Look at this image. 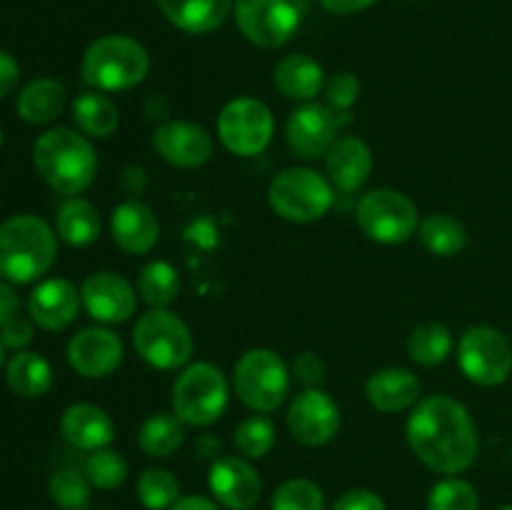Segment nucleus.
Masks as SVG:
<instances>
[{"instance_id": "nucleus-1", "label": "nucleus", "mask_w": 512, "mask_h": 510, "mask_svg": "<svg viewBox=\"0 0 512 510\" xmlns=\"http://www.w3.org/2000/svg\"><path fill=\"white\" fill-rule=\"evenodd\" d=\"M410 450L440 475H460L480 450L478 425L460 400L445 393L425 395L413 405L405 423Z\"/></svg>"}, {"instance_id": "nucleus-2", "label": "nucleus", "mask_w": 512, "mask_h": 510, "mask_svg": "<svg viewBox=\"0 0 512 510\" xmlns=\"http://www.w3.org/2000/svg\"><path fill=\"white\" fill-rule=\"evenodd\" d=\"M33 160L45 183L60 195L83 193L98 175V155L90 140L63 125L35 140Z\"/></svg>"}, {"instance_id": "nucleus-3", "label": "nucleus", "mask_w": 512, "mask_h": 510, "mask_svg": "<svg viewBox=\"0 0 512 510\" xmlns=\"http://www.w3.org/2000/svg\"><path fill=\"white\" fill-rule=\"evenodd\" d=\"M58 240L43 218L20 213L0 223V275L8 283H33L55 263Z\"/></svg>"}, {"instance_id": "nucleus-4", "label": "nucleus", "mask_w": 512, "mask_h": 510, "mask_svg": "<svg viewBox=\"0 0 512 510\" xmlns=\"http://www.w3.org/2000/svg\"><path fill=\"white\" fill-rule=\"evenodd\" d=\"M150 55L130 35H103L88 45L80 73L88 85L103 93L130 90L148 78Z\"/></svg>"}, {"instance_id": "nucleus-5", "label": "nucleus", "mask_w": 512, "mask_h": 510, "mask_svg": "<svg viewBox=\"0 0 512 510\" xmlns=\"http://www.w3.org/2000/svg\"><path fill=\"white\" fill-rule=\"evenodd\" d=\"M335 188L328 175L313 168L293 165L270 180L268 203L278 218L288 223H315L333 208Z\"/></svg>"}, {"instance_id": "nucleus-6", "label": "nucleus", "mask_w": 512, "mask_h": 510, "mask_svg": "<svg viewBox=\"0 0 512 510\" xmlns=\"http://www.w3.org/2000/svg\"><path fill=\"white\" fill-rule=\"evenodd\" d=\"M230 388L223 370L213 363H190L173 383V413L193 428H208L223 418Z\"/></svg>"}, {"instance_id": "nucleus-7", "label": "nucleus", "mask_w": 512, "mask_h": 510, "mask_svg": "<svg viewBox=\"0 0 512 510\" xmlns=\"http://www.w3.org/2000/svg\"><path fill=\"white\" fill-rule=\"evenodd\" d=\"M133 345L140 358L155 370H180L195 350L188 323L170 308H150L133 328Z\"/></svg>"}, {"instance_id": "nucleus-8", "label": "nucleus", "mask_w": 512, "mask_h": 510, "mask_svg": "<svg viewBox=\"0 0 512 510\" xmlns=\"http://www.w3.org/2000/svg\"><path fill=\"white\" fill-rule=\"evenodd\" d=\"M235 395L255 413H275L290 390V370L270 348H250L238 358L233 370Z\"/></svg>"}, {"instance_id": "nucleus-9", "label": "nucleus", "mask_w": 512, "mask_h": 510, "mask_svg": "<svg viewBox=\"0 0 512 510\" xmlns=\"http://www.w3.org/2000/svg\"><path fill=\"white\" fill-rule=\"evenodd\" d=\"M308 13V0H235L233 15L245 40L263 50L293 40Z\"/></svg>"}, {"instance_id": "nucleus-10", "label": "nucleus", "mask_w": 512, "mask_h": 510, "mask_svg": "<svg viewBox=\"0 0 512 510\" xmlns=\"http://www.w3.org/2000/svg\"><path fill=\"white\" fill-rule=\"evenodd\" d=\"M360 230L380 245L408 243L420 228L418 208L395 188H375L360 198L355 210Z\"/></svg>"}, {"instance_id": "nucleus-11", "label": "nucleus", "mask_w": 512, "mask_h": 510, "mask_svg": "<svg viewBox=\"0 0 512 510\" xmlns=\"http://www.w3.org/2000/svg\"><path fill=\"white\" fill-rule=\"evenodd\" d=\"M458 365L470 383H505L512 373V343L508 335L490 325H473L458 340Z\"/></svg>"}, {"instance_id": "nucleus-12", "label": "nucleus", "mask_w": 512, "mask_h": 510, "mask_svg": "<svg viewBox=\"0 0 512 510\" xmlns=\"http://www.w3.org/2000/svg\"><path fill=\"white\" fill-rule=\"evenodd\" d=\"M275 133L273 110L258 98H233L218 115V138L225 150L240 158L260 155Z\"/></svg>"}, {"instance_id": "nucleus-13", "label": "nucleus", "mask_w": 512, "mask_h": 510, "mask_svg": "<svg viewBox=\"0 0 512 510\" xmlns=\"http://www.w3.org/2000/svg\"><path fill=\"white\" fill-rule=\"evenodd\" d=\"M288 430L298 443L320 448L340 430V405L323 388H305L290 400Z\"/></svg>"}, {"instance_id": "nucleus-14", "label": "nucleus", "mask_w": 512, "mask_h": 510, "mask_svg": "<svg viewBox=\"0 0 512 510\" xmlns=\"http://www.w3.org/2000/svg\"><path fill=\"white\" fill-rule=\"evenodd\" d=\"M285 140L298 158H325L338 140V115L323 103H303L285 123Z\"/></svg>"}, {"instance_id": "nucleus-15", "label": "nucleus", "mask_w": 512, "mask_h": 510, "mask_svg": "<svg viewBox=\"0 0 512 510\" xmlns=\"http://www.w3.org/2000/svg\"><path fill=\"white\" fill-rule=\"evenodd\" d=\"M80 300L93 320L105 325L125 323L138 310V293L118 273H93L80 285Z\"/></svg>"}, {"instance_id": "nucleus-16", "label": "nucleus", "mask_w": 512, "mask_h": 510, "mask_svg": "<svg viewBox=\"0 0 512 510\" xmlns=\"http://www.w3.org/2000/svg\"><path fill=\"white\" fill-rule=\"evenodd\" d=\"M213 498L228 510H250L260 500L263 480L243 455H220L208 473Z\"/></svg>"}, {"instance_id": "nucleus-17", "label": "nucleus", "mask_w": 512, "mask_h": 510, "mask_svg": "<svg viewBox=\"0 0 512 510\" xmlns=\"http://www.w3.org/2000/svg\"><path fill=\"white\" fill-rule=\"evenodd\" d=\"M123 340L108 328H83L68 343V363L78 375L90 380L108 378L123 363Z\"/></svg>"}, {"instance_id": "nucleus-18", "label": "nucleus", "mask_w": 512, "mask_h": 510, "mask_svg": "<svg viewBox=\"0 0 512 510\" xmlns=\"http://www.w3.org/2000/svg\"><path fill=\"white\" fill-rule=\"evenodd\" d=\"M153 148L165 163L193 170L213 158L215 143L213 135L200 125L188 123V120H170L155 130Z\"/></svg>"}, {"instance_id": "nucleus-19", "label": "nucleus", "mask_w": 512, "mask_h": 510, "mask_svg": "<svg viewBox=\"0 0 512 510\" xmlns=\"http://www.w3.org/2000/svg\"><path fill=\"white\" fill-rule=\"evenodd\" d=\"M80 293L70 280L48 278L30 293L28 313L35 325L43 330L58 333L65 330L75 320L80 310Z\"/></svg>"}, {"instance_id": "nucleus-20", "label": "nucleus", "mask_w": 512, "mask_h": 510, "mask_svg": "<svg viewBox=\"0 0 512 510\" xmlns=\"http://www.w3.org/2000/svg\"><path fill=\"white\" fill-rule=\"evenodd\" d=\"M110 235L125 253L148 255L160 240V220L150 205L125 200L110 215Z\"/></svg>"}, {"instance_id": "nucleus-21", "label": "nucleus", "mask_w": 512, "mask_h": 510, "mask_svg": "<svg viewBox=\"0 0 512 510\" xmlns=\"http://www.w3.org/2000/svg\"><path fill=\"white\" fill-rule=\"evenodd\" d=\"M373 150L358 135H345L333 143L325 155V170L333 188L343 193H355L363 188L373 173Z\"/></svg>"}, {"instance_id": "nucleus-22", "label": "nucleus", "mask_w": 512, "mask_h": 510, "mask_svg": "<svg viewBox=\"0 0 512 510\" xmlns=\"http://www.w3.org/2000/svg\"><path fill=\"white\" fill-rule=\"evenodd\" d=\"M60 433L73 448L100 450L115 440V423L103 408L93 403H75L60 415Z\"/></svg>"}, {"instance_id": "nucleus-23", "label": "nucleus", "mask_w": 512, "mask_h": 510, "mask_svg": "<svg viewBox=\"0 0 512 510\" xmlns=\"http://www.w3.org/2000/svg\"><path fill=\"white\" fill-rule=\"evenodd\" d=\"M418 375L408 368L375 370L365 383V398L378 413H403L420 400Z\"/></svg>"}, {"instance_id": "nucleus-24", "label": "nucleus", "mask_w": 512, "mask_h": 510, "mask_svg": "<svg viewBox=\"0 0 512 510\" xmlns=\"http://www.w3.org/2000/svg\"><path fill=\"white\" fill-rule=\"evenodd\" d=\"M170 25L190 35L218 30L233 13L235 0H155Z\"/></svg>"}, {"instance_id": "nucleus-25", "label": "nucleus", "mask_w": 512, "mask_h": 510, "mask_svg": "<svg viewBox=\"0 0 512 510\" xmlns=\"http://www.w3.org/2000/svg\"><path fill=\"white\" fill-rule=\"evenodd\" d=\"M273 83L285 98L310 103L325 88V70L315 58L305 53H290L278 60L273 70Z\"/></svg>"}, {"instance_id": "nucleus-26", "label": "nucleus", "mask_w": 512, "mask_h": 510, "mask_svg": "<svg viewBox=\"0 0 512 510\" xmlns=\"http://www.w3.org/2000/svg\"><path fill=\"white\" fill-rule=\"evenodd\" d=\"M65 105H68V90L55 78L33 80L18 95V115L33 125H48L58 120Z\"/></svg>"}, {"instance_id": "nucleus-27", "label": "nucleus", "mask_w": 512, "mask_h": 510, "mask_svg": "<svg viewBox=\"0 0 512 510\" xmlns=\"http://www.w3.org/2000/svg\"><path fill=\"white\" fill-rule=\"evenodd\" d=\"M78 130L88 138H110L120 125L118 105L103 90H85L70 105Z\"/></svg>"}, {"instance_id": "nucleus-28", "label": "nucleus", "mask_w": 512, "mask_h": 510, "mask_svg": "<svg viewBox=\"0 0 512 510\" xmlns=\"http://www.w3.org/2000/svg\"><path fill=\"white\" fill-rule=\"evenodd\" d=\"M5 380H8V388L20 398H43L53 385V368L40 353L20 350L10 358Z\"/></svg>"}, {"instance_id": "nucleus-29", "label": "nucleus", "mask_w": 512, "mask_h": 510, "mask_svg": "<svg viewBox=\"0 0 512 510\" xmlns=\"http://www.w3.org/2000/svg\"><path fill=\"white\" fill-rule=\"evenodd\" d=\"M60 240H65L73 248H88L100 238V213L90 200L70 198L55 218Z\"/></svg>"}, {"instance_id": "nucleus-30", "label": "nucleus", "mask_w": 512, "mask_h": 510, "mask_svg": "<svg viewBox=\"0 0 512 510\" xmlns=\"http://www.w3.org/2000/svg\"><path fill=\"white\" fill-rule=\"evenodd\" d=\"M418 238L428 253L438 255V258H453V255L463 253L468 245V228L455 215L435 213L420 223Z\"/></svg>"}, {"instance_id": "nucleus-31", "label": "nucleus", "mask_w": 512, "mask_h": 510, "mask_svg": "<svg viewBox=\"0 0 512 510\" xmlns=\"http://www.w3.org/2000/svg\"><path fill=\"white\" fill-rule=\"evenodd\" d=\"M185 440V423L175 413H153L138 433V445L148 458H170Z\"/></svg>"}, {"instance_id": "nucleus-32", "label": "nucleus", "mask_w": 512, "mask_h": 510, "mask_svg": "<svg viewBox=\"0 0 512 510\" xmlns=\"http://www.w3.org/2000/svg\"><path fill=\"white\" fill-rule=\"evenodd\" d=\"M180 275L168 260H150L138 275V293L150 308H170L180 295Z\"/></svg>"}, {"instance_id": "nucleus-33", "label": "nucleus", "mask_w": 512, "mask_h": 510, "mask_svg": "<svg viewBox=\"0 0 512 510\" xmlns=\"http://www.w3.org/2000/svg\"><path fill=\"white\" fill-rule=\"evenodd\" d=\"M453 333H450L448 325L443 323H423L410 333L408 338V355L418 365L425 368H433L448 360V355L453 353Z\"/></svg>"}, {"instance_id": "nucleus-34", "label": "nucleus", "mask_w": 512, "mask_h": 510, "mask_svg": "<svg viewBox=\"0 0 512 510\" xmlns=\"http://www.w3.org/2000/svg\"><path fill=\"white\" fill-rule=\"evenodd\" d=\"M138 498L148 510H170L180 500V483L170 470L148 468L138 478Z\"/></svg>"}, {"instance_id": "nucleus-35", "label": "nucleus", "mask_w": 512, "mask_h": 510, "mask_svg": "<svg viewBox=\"0 0 512 510\" xmlns=\"http://www.w3.org/2000/svg\"><path fill=\"white\" fill-rule=\"evenodd\" d=\"M275 438H278V433H275L273 420L265 418V415H250L238 423L233 443L243 458L258 460L273 450Z\"/></svg>"}, {"instance_id": "nucleus-36", "label": "nucleus", "mask_w": 512, "mask_h": 510, "mask_svg": "<svg viewBox=\"0 0 512 510\" xmlns=\"http://www.w3.org/2000/svg\"><path fill=\"white\" fill-rule=\"evenodd\" d=\"M48 493L53 503L63 510H85L93 500L90 495V480L73 468L55 470L50 475Z\"/></svg>"}, {"instance_id": "nucleus-37", "label": "nucleus", "mask_w": 512, "mask_h": 510, "mask_svg": "<svg viewBox=\"0 0 512 510\" xmlns=\"http://www.w3.org/2000/svg\"><path fill=\"white\" fill-rule=\"evenodd\" d=\"M85 478L90 480L93 488L115 490L128 478V460L118 450L100 448L93 450L85 460Z\"/></svg>"}, {"instance_id": "nucleus-38", "label": "nucleus", "mask_w": 512, "mask_h": 510, "mask_svg": "<svg viewBox=\"0 0 512 510\" xmlns=\"http://www.w3.org/2000/svg\"><path fill=\"white\" fill-rule=\"evenodd\" d=\"M270 510H325L323 490L308 478H290L273 493Z\"/></svg>"}, {"instance_id": "nucleus-39", "label": "nucleus", "mask_w": 512, "mask_h": 510, "mask_svg": "<svg viewBox=\"0 0 512 510\" xmlns=\"http://www.w3.org/2000/svg\"><path fill=\"white\" fill-rule=\"evenodd\" d=\"M480 498L478 490L473 483L463 478H455L448 475L445 480H440L438 485H433L428 495V510H478Z\"/></svg>"}, {"instance_id": "nucleus-40", "label": "nucleus", "mask_w": 512, "mask_h": 510, "mask_svg": "<svg viewBox=\"0 0 512 510\" xmlns=\"http://www.w3.org/2000/svg\"><path fill=\"white\" fill-rule=\"evenodd\" d=\"M323 90H325V105H328L335 115L348 113L360 98V80L358 75L343 70V73L330 75V78L325 80Z\"/></svg>"}, {"instance_id": "nucleus-41", "label": "nucleus", "mask_w": 512, "mask_h": 510, "mask_svg": "<svg viewBox=\"0 0 512 510\" xmlns=\"http://www.w3.org/2000/svg\"><path fill=\"white\" fill-rule=\"evenodd\" d=\"M293 375L305 385V388H318L325 380V375H328V365H325V360L320 358L318 353L305 350V353H300L298 358H295Z\"/></svg>"}, {"instance_id": "nucleus-42", "label": "nucleus", "mask_w": 512, "mask_h": 510, "mask_svg": "<svg viewBox=\"0 0 512 510\" xmlns=\"http://www.w3.org/2000/svg\"><path fill=\"white\" fill-rule=\"evenodd\" d=\"M330 510H385V500L373 490L355 488L340 495Z\"/></svg>"}, {"instance_id": "nucleus-43", "label": "nucleus", "mask_w": 512, "mask_h": 510, "mask_svg": "<svg viewBox=\"0 0 512 510\" xmlns=\"http://www.w3.org/2000/svg\"><path fill=\"white\" fill-rule=\"evenodd\" d=\"M33 340V323H30L28 318H23V315H15L10 323H5L3 328H0V343L5 345V348H25V345Z\"/></svg>"}, {"instance_id": "nucleus-44", "label": "nucleus", "mask_w": 512, "mask_h": 510, "mask_svg": "<svg viewBox=\"0 0 512 510\" xmlns=\"http://www.w3.org/2000/svg\"><path fill=\"white\" fill-rule=\"evenodd\" d=\"M18 80H20L18 60H15L10 53H5V50H0V100H3L15 85H18Z\"/></svg>"}, {"instance_id": "nucleus-45", "label": "nucleus", "mask_w": 512, "mask_h": 510, "mask_svg": "<svg viewBox=\"0 0 512 510\" xmlns=\"http://www.w3.org/2000/svg\"><path fill=\"white\" fill-rule=\"evenodd\" d=\"M18 308H20L18 293L10 288L8 280H0V328L18 315Z\"/></svg>"}, {"instance_id": "nucleus-46", "label": "nucleus", "mask_w": 512, "mask_h": 510, "mask_svg": "<svg viewBox=\"0 0 512 510\" xmlns=\"http://www.w3.org/2000/svg\"><path fill=\"white\" fill-rule=\"evenodd\" d=\"M375 3H378V0H320V5H323L328 13H335V15L360 13V10H368L370 5Z\"/></svg>"}, {"instance_id": "nucleus-47", "label": "nucleus", "mask_w": 512, "mask_h": 510, "mask_svg": "<svg viewBox=\"0 0 512 510\" xmlns=\"http://www.w3.org/2000/svg\"><path fill=\"white\" fill-rule=\"evenodd\" d=\"M170 510H220L218 503L205 495H183Z\"/></svg>"}, {"instance_id": "nucleus-48", "label": "nucleus", "mask_w": 512, "mask_h": 510, "mask_svg": "<svg viewBox=\"0 0 512 510\" xmlns=\"http://www.w3.org/2000/svg\"><path fill=\"white\" fill-rule=\"evenodd\" d=\"M198 453L203 455V458L218 460L220 458V440L210 438V435H203V438L198 440Z\"/></svg>"}, {"instance_id": "nucleus-49", "label": "nucleus", "mask_w": 512, "mask_h": 510, "mask_svg": "<svg viewBox=\"0 0 512 510\" xmlns=\"http://www.w3.org/2000/svg\"><path fill=\"white\" fill-rule=\"evenodd\" d=\"M3 348H5V345L0 343V368H3V363H5V353H3Z\"/></svg>"}, {"instance_id": "nucleus-50", "label": "nucleus", "mask_w": 512, "mask_h": 510, "mask_svg": "<svg viewBox=\"0 0 512 510\" xmlns=\"http://www.w3.org/2000/svg\"><path fill=\"white\" fill-rule=\"evenodd\" d=\"M498 510H512V505H503V508H498Z\"/></svg>"}, {"instance_id": "nucleus-51", "label": "nucleus", "mask_w": 512, "mask_h": 510, "mask_svg": "<svg viewBox=\"0 0 512 510\" xmlns=\"http://www.w3.org/2000/svg\"><path fill=\"white\" fill-rule=\"evenodd\" d=\"M0 148H3V130H0Z\"/></svg>"}]
</instances>
